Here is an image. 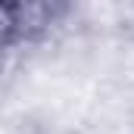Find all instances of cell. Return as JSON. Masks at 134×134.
I'll list each match as a JSON object with an SVG mask.
<instances>
[]
</instances>
